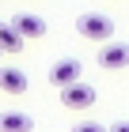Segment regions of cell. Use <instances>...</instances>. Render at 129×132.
<instances>
[{
    "mask_svg": "<svg viewBox=\"0 0 129 132\" xmlns=\"http://www.w3.org/2000/svg\"><path fill=\"white\" fill-rule=\"evenodd\" d=\"M23 49V38L15 34L11 23H0V53H19Z\"/></svg>",
    "mask_w": 129,
    "mask_h": 132,
    "instance_id": "cell-8",
    "label": "cell"
},
{
    "mask_svg": "<svg viewBox=\"0 0 129 132\" xmlns=\"http://www.w3.org/2000/svg\"><path fill=\"white\" fill-rule=\"evenodd\" d=\"M80 61H72V57H65V61H57L50 68V83L53 87H61V91H65V87H72V83H80Z\"/></svg>",
    "mask_w": 129,
    "mask_h": 132,
    "instance_id": "cell-3",
    "label": "cell"
},
{
    "mask_svg": "<svg viewBox=\"0 0 129 132\" xmlns=\"http://www.w3.org/2000/svg\"><path fill=\"white\" fill-rule=\"evenodd\" d=\"M0 57H4V53H0Z\"/></svg>",
    "mask_w": 129,
    "mask_h": 132,
    "instance_id": "cell-11",
    "label": "cell"
},
{
    "mask_svg": "<svg viewBox=\"0 0 129 132\" xmlns=\"http://www.w3.org/2000/svg\"><path fill=\"white\" fill-rule=\"evenodd\" d=\"M76 30L84 34V38H91V42H110L114 38V19L103 15V11H84L76 19Z\"/></svg>",
    "mask_w": 129,
    "mask_h": 132,
    "instance_id": "cell-1",
    "label": "cell"
},
{
    "mask_svg": "<svg viewBox=\"0 0 129 132\" xmlns=\"http://www.w3.org/2000/svg\"><path fill=\"white\" fill-rule=\"evenodd\" d=\"M11 27H15V34H19L23 42H27V38H42V34H46V19L34 15V11H19V15H11Z\"/></svg>",
    "mask_w": 129,
    "mask_h": 132,
    "instance_id": "cell-4",
    "label": "cell"
},
{
    "mask_svg": "<svg viewBox=\"0 0 129 132\" xmlns=\"http://www.w3.org/2000/svg\"><path fill=\"white\" fill-rule=\"evenodd\" d=\"M0 91H4V94H23V91H27V72L0 68Z\"/></svg>",
    "mask_w": 129,
    "mask_h": 132,
    "instance_id": "cell-7",
    "label": "cell"
},
{
    "mask_svg": "<svg viewBox=\"0 0 129 132\" xmlns=\"http://www.w3.org/2000/svg\"><path fill=\"white\" fill-rule=\"evenodd\" d=\"M99 64L103 68H129V42H103Z\"/></svg>",
    "mask_w": 129,
    "mask_h": 132,
    "instance_id": "cell-5",
    "label": "cell"
},
{
    "mask_svg": "<svg viewBox=\"0 0 129 132\" xmlns=\"http://www.w3.org/2000/svg\"><path fill=\"white\" fill-rule=\"evenodd\" d=\"M72 132H110V128H103L95 121H80V125H72Z\"/></svg>",
    "mask_w": 129,
    "mask_h": 132,
    "instance_id": "cell-9",
    "label": "cell"
},
{
    "mask_svg": "<svg viewBox=\"0 0 129 132\" xmlns=\"http://www.w3.org/2000/svg\"><path fill=\"white\" fill-rule=\"evenodd\" d=\"M61 106L65 110H87V106H95V87L91 83H72V87H65L61 91Z\"/></svg>",
    "mask_w": 129,
    "mask_h": 132,
    "instance_id": "cell-2",
    "label": "cell"
},
{
    "mask_svg": "<svg viewBox=\"0 0 129 132\" xmlns=\"http://www.w3.org/2000/svg\"><path fill=\"white\" fill-rule=\"evenodd\" d=\"M110 132H129V121H121V125H114Z\"/></svg>",
    "mask_w": 129,
    "mask_h": 132,
    "instance_id": "cell-10",
    "label": "cell"
},
{
    "mask_svg": "<svg viewBox=\"0 0 129 132\" xmlns=\"http://www.w3.org/2000/svg\"><path fill=\"white\" fill-rule=\"evenodd\" d=\"M34 128V117L23 110H4L0 113V132H30Z\"/></svg>",
    "mask_w": 129,
    "mask_h": 132,
    "instance_id": "cell-6",
    "label": "cell"
}]
</instances>
